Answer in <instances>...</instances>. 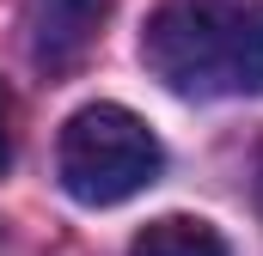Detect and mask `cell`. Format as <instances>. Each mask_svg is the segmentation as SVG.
Listing matches in <instances>:
<instances>
[{
    "label": "cell",
    "mask_w": 263,
    "mask_h": 256,
    "mask_svg": "<svg viewBox=\"0 0 263 256\" xmlns=\"http://www.w3.org/2000/svg\"><path fill=\"white\" fill-rule=\"evenodd\" d=\"M141 61L184 98H257L263 0H159L141 31Z\"/></svg>",
    "instance_id": "obj_1"
},
{
    "label": "cell",
    "mask_w": 263,
    "mask_h": 256,
    "mask_svg": "<svg viewBox=\"0 0 263 256\" xmlns=\"http://www.w3.org/2000/svg\"><path fill=\"white\" fill-rule=\"evenodd\" d=\"M165 165L159 134L123 104H86L62 122V146H55V171L62 189L80 207H117L141 195Z\"/></svg>",
    "instance_id": "obj_2"
},
{
    "label": "cell",
    "mask_w": 263,
    "mask_h": 256,
    "mask_svg": "<svg viewBox=\"0 0 263 256\" xmlns=\"http://www.w3.org/2000/svg\"><path fill=\"white\" fill-rule=\"evenodd\" d=\"M257 207H263V183H257Z\"/></svg>",
    "instance_id": "obj_5"
},
{
    "label": "cell",
    "mask_w": 263,
    "mask_h": 256,
    "mask_svg": "<svg viewBox=\"0 0 263 256\" xmlns=\"http://www.w3.org/2000/svg\"><path fill=\"white\" fill-rule=\"evenodd\" d=\"M12 110H6V92H0V171H6V165H12Z\"/></svg>",
    "instance_id": "obj_4"
},
{
    "label": "cell",
    "mask_w": 263,
    "mask_h": 256,
    "mask_svg": "<svg viewBox=\"0 0 263 256\" xmlns=\"http://www.w3.org/2000/svg\"><path fill=\"white\" fill-rule=\"evenodd\" d=\"M129 256H233V250H227V238L208 220H196V214H159V220H147L135 232Z\"/></svg>",
    "instance_id": "obj_3"
}]
</instances>
